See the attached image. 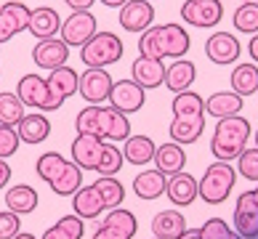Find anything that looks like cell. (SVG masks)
I'll return each instance as SVG.
<instances>
[{
    "instance_id": "cell-37",
    "label": "cell",
    "mask_w": 258,
    "mask_h": 239,
    "mask_svg": "<svg viewBox=\"0 0 258 239\" xmlns=\"http://www.w3.org/2000/svg\"><path fill=\"white\" fill-rule=\"evenodd\" d=\"M24 117V104L16 93H0V125H19Z\"/></svg>"
},
{
    "instance_id": "cell-8",
    "label": "cell",
    "mask_w": 258,
    "mask_h": 239,
    "mask_svg": "<svg viewBox=\"0 0 258 239\" xmlns=\"http://www.w3.org/2000/svg\"><path fill=\"white\" fill-rule=\"evenodd\" d=\"M181 19L200 30H210L224 19V3L221 0H184Z\"/></svg>"
},
{
    "instance_id": "cell-40",
    "label": "cell",
    "mask_w": 258,
    "mask_h": 239,
    "mask_svg": "<svg viewBox=\"0 0 258 239\" xmlns=\"http://www.w3.org/2000/svg\"><path fill=\"white\" fill-rule=\"evenodd\" d=\"M200 234H203V239H242L234 228H229L226 221H221V218H210V221H205V226L200 228Z\"/></svg>"
},
{
    "instance_id": "cell-34",
    "label": "cell",
    "mask_w": 258,
    "mask_h": 239,
    "mask_svg": "<svg viewBox=\"0 0 258 239\" xmlns=\"http://www.w3.org/2000/svg\"><path fill=\"white\" fill-rule=\"evenodd\" d=\"M170 109H173V117H205V101L195 91L176 93Z\"/></svg>"
},
{
    "instance_id": "cell-36",
    "label": "cell",
    "mask_w": 258,
    "mask_h": 239,
    "mask_svg": "<svg viewBox=\"0 0 258 239\" xmlns=\"http://www.w3.org/2000/svg\"><path fill=\"white\" fill-rule=\"evenodd\" d=\"M93 186H96V191L101 194L104 205H107L109 210H112V207H120L122 199H125V186H122L114 176H101Z\"/></svg>"
},
{
    "instance_id": "cell-29",
    "label": "cell",
    "mask_w": 258,
    "mask_h": 239,
    "mask_svg": "<svg viewBox=\"0 0 258 239\" xmlns=\"http://www.w3.org/2000/svg\"><path fill=\"white\" fill-rule=\"evenodd\" d=\"M16 133L24 143H43L51 133V122L45 114H24L16 125Z\"/></svg>"
},
{
    "instance_id": "cell-33",
    "label": "cell",
    "mask_w": 258,
    "mask_h": 239,
    "mask_svg": "<svg viewBox=\"0 0 258 239\" xmlns=\"http://www.w3.org/2000/svg\"><path fill=\"white\" fill-rule=\"evenodd\" d=\"M229 83H232V91L240 93V96L258 93V66L255 64H240V66H234Z\"/></svg>"
},
{
    "instance_id": "cell-50",
    "label": "cell",
    "mask_w": 258,
    "mask_h": 239,
    "mask_svg": "<svg viewBox=\"0 0 258 239\" xmlns=\"http://www.w3.org/2000/svg\"><path fill=\"white\" fill-rule=\"evenodd\" d=\"M253 191H255V199H258V186H255V189H253Z\"/></svg>"
},
{
    "instance_id": "cell-28",
    "label": "cell",
    "mask_w": 258,
    "mask_h": 239,
    "mask_svg": "<svg viewBox=\"0 0 258 239\" xmlns=\"http://www.w3.org/2000/svg\"><path fill=\"white\" fill-rule=\"evenodd\" d=\"M122 143H125V146H122V157H125L131 165H149V162L155 160L157 143L149 136H128Z\"/></svg>"
},
{
    "instance_id": "cell-42",
    "label": "cell",
    "mask_w": 258,
    "mask_h": 239,
    "mask_svg": "<svg viewBox=\"0 0 258 239\" xmlns=\"http://www.w3.org/2000/svg\"><path fill=\"white\" fill-rule=\"evenodd\" d=\"M19 133L11 128V125H0V160H8L16 154L19 149Z\"/></svg>"
},
{
    "instance_id": "cell-22",
    "label": "cell",
    "mask_w": 258,
    "mask_h": 239,
    "mask_svg": "<svg viewBox=\"0 0 258 239\" xmlns=\"http://www.w3.org/2000/svg\"><path fill=\"white\" fill-rule=\"evenodd\" d=\"M72 207H75V215H80L83 221H91V218H99L107 205H104L101 194L96 191V186H80L78 191L72 194Z\"/></svg>"
},
{
    "instance_id": "cell-7",
    "label": "cell",
    "mask_w": 258,
    "mask_h": 239,
    "mask_svg": "<svg viewBox=\"0 0 258 239\" xmlns=\"http://www.w3.org/2000/svg\"><path fill=\"white\" fill-rule=\"evenodd\" d=\"M139 231L136 215L125 207H112L107 218L99 223V228L93 231V239H133Z\"/></svg>"
},
{
    "instance_id": "cell-27",
    "label": "cell",
    "mask_w": 258,
    "mask_h": 239,
    "mask_svg": "<svg viewBox=\"0 0 258 239\" xmlns=\"http://www.w3.org/2000/svg\"><path fill=\"white\" fill-rule=\"evenodd\" d=\"M157 165L160 173H165V176H176L184 170L186 165V154H184V149H181V143H162V146H157L155 151V160H152Z\"/></svg>"
},
{
    "instance_id": "cell-30",
    "label": "cell",
    "mask_w": 258,
    "mask_h": 239,
    "mask_svg": "<svg viewBox=\"0 0 258 239\" xmlns=\"http://www.w3.org/2000/svg\"><path fill=\"white\" fill-rule=\"evenodd\" d=\"M242 96L234 91H224V93H213L205 101V114H213V117H232V114H240L242 109Z\"/></svg>"
},
{
    "instance_id": "cell-3",
    "label": "cell",
    "mask_w": 258,
    "mask_h": 239,
    "mask_svg": "<svg viewBox=\"0 0 258 239\" xmlns=\"http://www.w3.org/2000/svg\"><path fill=\"white\" fill-rule=\"evenodd\" d=\"M35 170L59 197H72L75 191L83 186V170L75 165V162L64 160L59 151H45V154L37 160Z\"/></svg>"
},
{
    "instance_id": "cell-5",
    "label": "cell",
    "mask_w": 258,
    "mask_h": 239,
    "mask_svg": "<svg viewBox=\"0 0 258 239\" xmlns=\"http://www.w3.org/2000/svg\"><path fill=\"white\" fill-rule=\"evenodd\" d=\"M122 40L114 32H96L85 45H80V61L85 66L107 69L109 64L122 59Z\"/></svg>"
},
{
    "instance_id": "cell-12",
    "label": "cell",
    "mask_w": 258,
    "mask_h": 239,
    "mask_svg": "<svg viewBox=\"0 0 258 239\" xmlns=\"http://www.w3.org/2000/svg\"><path fill=\"white\" fill-rule=\"evenodd\" d=\"M30 14H32V8L19 3V0H8V3L0 6V45L27 30Z\"/></svg>"
},
{
    "instance_id": "cell-49",
    "label": "cell",
    "mask_w": 258,
    "mask_h": 239,
    "mask_svg": "<svg viewBox=\"0 0 258 239\" xmlns=\"http://www.w3.org/2000/svg\"><path fill=\"white\" fill-rule=\"evenodd\" d=\"M14 239H37V236H35V234H27V231H19Z\"/></svg>"
},
{
    "instance_id": "cell-2",
    "label": "cell",
    "mask_w": 258,
    "mask_h": 239,
    "mask_svg": "<svg viewBox=\"0 0 258 239\" xmlns=\"http://www.w3.org/2000/svg\"><path fill=\"white\" fill-rule=\"evenodd\" d=\"M75 128H78V133H91V136H99L104 141H120V143L131 136L128 114H122L114 107H99V104L85 107L75 120Z\"/></svg>"
},
{
    "instance_id": "cell-51",
    "label": "cell",
    "mask_w": 258,
    "mask_h": 239,
    "mask_svg": "<svg viewBox=\"0 0 258 239\" xmlns=\"http://www.w3.org/2000/svg\"><path fill=\"white\" fill-rule=\"evenodd\" d=\"M255 146H258V133H255Z\"/></svg>"
},
{
    "instance_id": "cell-45",
    "label": "cell",
    "mask_w": 258,
    "mask_h": 239,
    "mask_svg": "<svg viewBox=\"0 0 258 239\" xmlns=\"http://www.w3.org/2000/svg\"><path fill=\"white\" fill-rule=\"evenodd\" d=\"M8 181H11V165L6 160H0V189L8 186Z\"/></svg>"
},
{
    "instance_id": "cell-24",
    "label": "cell",
    "mask_w": 258,
    "mask_h": 239,
    "mask_svg": "<svg viewBox=\"0 0 258 239\" xmlns=\"http://www.w3.org/2000/svg\"><path fill=\"white\" fill-rule=\"evenodd\" d=\"M27 30H30L35 37H40V40H48V37H56L61 30V19L59 14L53 11L48 6H40L35 8L30 14V24H27Z\"/></svg>"
},
{
    "instance_id": "cell-31",
    "label": "cell",
    "mask_w": 258,
    "mask_h": 239,
    "mask_svg": "<svg viewBox=\"0 0 258 239\" xmlns=\"http://www.w3.org/2000/svg\"><path fill=\"white\" fill-rule=\"evenodd\" d=\"M6 207L16 215H27L37 207V191L27 184H19V186H11L6 191Z\"/></svg>"
},
{
    "instance_id": "cell-44",
    "label": "cell",
    "mask_w": 258,
    "mask_h": 239,
    "mask_svg": "<svg viewBox=\"0 0 258 239\" xmlns=\"http://www.w3.org/2000/svg\"><path fill=\"white\" fill-rule=\"evenodd\" d=\"M67 6L72 8V11H91V6L96 3V0H64Z\"/></svg>"
},
{
    "instance_id": "cell-39",
    "label": "cell",
    "mask_w": 258,
    "mask_h": 239,
    "mask_svg": "<svg viewBox=\"0 0 258 239\" xmlns=\"http://www.w3.org/2000/svg\"><path fill=\"white\" fill-rule=\"evenodd\" d=\"M122 149L112 146V143H104V151H101V160H99V173L101 176H117L120 168H122Z\"/></svg>"
},
{
    "instance_id": "cell-10",
    "label": "cell",
    "mask_w": 258,
    "mask_h": 239,
    "mask_svg": "<svg viewBox=\"0 0 258 239\" xmlns=\"http://www.w3.org/2000/svg\"><path fill=\"white\" fill-rule=\"evenodd\" d=\"M112 74L107 69H96V66H88L80 80H78V93L83 96L88 104H101L109 99V91H112Z\"/></svg>"
},
{
    "instance_id": "cell-4",
    "label": "cell",
    "mask_w": 258,
    "mask_h": 239,
    "mask_svg": "<svg viewBox=\"0 0 258 239\" xmlns=\"http://www.w3.org/2000/svg\"><path fill=\"white\" fill-rule=\"evenodd\" d=\"M250 120L240 117V114H232V117H221V122L213 130V141H210V149H213L216 160H234L240 157V151L245 149L247 138H250Z\"/></svg>"
},
{
    "instance_id": "cell-13",
    "label": "cell",
    "mask_w": 258,
    "mask_h": 239,
    "mask_svg": "<svg viewBox=\"0 0 258 239\" xmlns=\"http://www.w3.org/2000/svg\"><path fill=\"white\" fill-rule=\"evenodd\" d=\"M144 99H147V91L136 80H120L112 85L107 101H109V107L120 109L122 114H133L144 107Z\"/></svg>"
},
{
    "instance_id": "cell-53",
    "label": "cell",
    "mask_w": 258,
    "mask_h": 239,
    "mask_svg": "<svg viewBox=\"0 0 258 239\" xmlns=\"http://www.w3.org/2000/svg\"><path fill=\"white\" fill-rule=\"evenodd\" d=\"M152 3H155V0H152Z\"/></svg>"
},
{
    "instance_id": "cell-41",
    "label": "cell",
    "mask_w": 258,
    "mask_h": 239,
    "mask_svg": "<svg viewBox=\"0 0 258 239\" xmlns=\"http://www.w3.org/2000/svg\"><path fill=\"white\" fill-rule=\"evenodd\" d=\"M237 160H240L237 162L240 176H245L247 181H258V146L255 149H242Z\"/></svg>"
},
{
    "instance_id": "cell-48",
    "label": "cell",
    "mask_w": 258,
    "mask_h": 239,
    "mask_svg": "<svg viewBox=\"0 0 258 239\" xmlns=\"http://www.w3.org/2000/svg\"><path fill=\"white\" fill-rule=\"evenodd\" d=\"M101 3L107 6V8H120V6H125L128 0H101Z\"/></svg>"
},
{
    "instance_id": "cell-18",
    "label": "cell",
    "mask_w": 258,
    "mask_h": 239,
    "mask_svg": "<svg viewBox=\"0 0 258 239\" xmlns=\"http://www.w3.org/2000/svg\"><path fill=\"white\" fill-rule=\"evenodd\" d=\"M67 59H70V45L61 37H48L32 48V61L43 69H59L67 64Z\"/></svg>"
},
{
    "instance_id": "cell-47",
    "label": "cell",
    "mask_w": 258,
    "mask_h": 239,
    "mask_svg": "<svg viewBox=\"0 0 258 239\" xmlns=\"http://www.w3.org/2000/svg\"><path fill=\"white\" fill-rule=\"evenodd\" d=\"M178 239H203V234H200V228H186Z\"/></svg>"
},
{
    "instance_id": "cell-43",
    "label": "cell",
    "mask_w": 258,
    "mask_h": 239,
    "mask_svg": "<svg viewBox=\"0 0 258 239\" xmlns=\"http://www.w3.org/2000/svg\"><path fill=\"white\" fill-rule=\"evenodd\" d=\"M19 231H22L19 215L11 213V210H3V213H0V239H14Z\"/></svg>"
},
{
    "instance_id": "cell-20",
    "label": "cell",
    "mask_w": 258,
    "mask_h": 239,
    "mask_svg": "<svg viewBox=\"0 0 258 239\" xmlns=\"http://www.w3.org/2000/svg\"><path fill=\"white\" fill-rule=\"evenodd\" d=\"M165 194L173 205L178 207H186L192 205L195 199L200 197V184L189 176V173H176V176H168V186H165Z\"/></svg>"
},
{
    "instance_id": "cell-46",
    "label": "cell",
    "mask_w": 258,
    "mask_h": 239,
    "mask_svg": "<svg viewBox=\"0 0 258 239\" xmlns=\"http://www.w3.org/2000/svg\"><path fill=\"white\" fill-rule=\"evenodd\" d=\"M247 51H250V59L258 64V32H255V37L250 40V45H247Z\"/></svg>"
},
{
    "instance_id": "cell-38",
    "label": "cell",
    "mask_w": 258,
    "mask_h": 239,
    "mask_svg": "<svg viewBox=\"0 0 258 239\" xmlns=\"http://www.w3.org/2000/svg\"><path fill=\"white\" fill-rule=\"evenodd\" d=\"M232 22H234V30H237V32L255 35V32H258V3H255V0H250V3H242V6L234 11Z\"/></svg>"
},
{
    "instance_id": "cell-16",
    "label": "cell",
    "mask_w": 258,
    "mask_h": 239,
    "mask_svg": "<svg viewBox=\"0 0 258 239\" xmlns=\"http://www.w3.org/2000/svg\"><path fill=\"white\" fill-rule=\"evenodd\" d=\"M101 151H104V138L91 136V133H78V138L72 141V162L80 170H96Z\"/></svg>"
},
{
    "instance_id": "cell-6",
    "label": "cell",
    "mask_w": 258,
    "mask_h": 239,
    "mask_svg": "<svg viewBox=\"0 0 258 239\" xmlns=\"http://www.w3.org/2000/svg\"><path fill=\"white\" fill-rule=\"evenodd\" d=\"M234 184H237L234 168L224 160H216L213 165L205 170L203 181H200V197H203L208 205H221V202H226V197L232 194Z\"/></svg>"
},
{
    "instance_id": "cell-15",
    "label": "cell",
    "mask_w": 258,
    "mask_h": 239,
    "mask_svg": "<svg viewBox=\"0 0 258 239\" xmlns=\"http://www.w3.org/2000/svg\"><path fill=\"white\" fill-rule=\"evenodd\" d=\"M120 27L125 32H144L155 22V6L152 0H128L120 6Z\"/></svg>"
},
{
    "instance_id": "cell-11",
    "label": "cell",
    "mask_w": 258,
    "mask_h": 239,
    "mask_svg": "<svg viewBox=\"0 0 258 239\" xmlns=\"http://www.w3.org/2000/svg\"><path fill=\"white\" fill-rule=\"evenodd\" d=\"M234 231L242 239L258 236V199L255 191H242L234 205Z\"/></svg>"
},
{
    "instance_id": "cell-17",
    "label": "cell",
    "mask_w": 258,
    "mask_h": 239,
    "mask_svg": "<svg viewBox=\"0 0 258 239\" xmlns=\"http://www.w3.org/2000/svg\"><path fill=\"white\" fill-rule=\"evenodd\" d=\"M16 96L22 99L24 107H35L43 112H51V96H48V83H45L40 74H24L19 80Z\"/></svg>"
},
{
    "instance_id": "cell-54",
    "label": "cell",
    "mask_w": 258,
    "mask_h": 239,
    "mask_svg": "<svg viewBox=\"0 0 258 239\" xmlns=\"http://www.w3.org/2000/svg\"><path fill=\"white\" fill-rule=\"evenodd\" d=\"M255 3H258V0H255Z\"/></svg>"
},
{
    "instance_id": "cell-9",
    "label": "cell",
    "mask_w": 258,
    "mask_h": 239,
    "mask_svg": "<svg viewBox=\"0 0 258 239\" xmlns=\"http://www.w3.org/2000/svg\"><path fill=\"white\" fill-rule=\"evenodd\" d=\"M61 40L67 45H85L91 40L93 35H96V16H93L91 11H72V16H67L61 22Z\"/></svg>"
},
{
    "instance_id": "cell-52",
    "label": "cell",
    "mask_w": 258,
    "mask_h": 239,
    "mask_svg": "<svg viewBox=\"0 0 258 239\" xmlns=\"http://www.w3.org/2000/svg\"><path fill=\"white\" fill-rule=\"evenodd\" d=\"M152 239H160V236H152Z\"/></svg>"
},
{
    "instance_id": "cell-25",
    "label": "cell",
    "mask_w": 258,
    "mask_h": 239,
    "mask_svg": "<svg viewBox=\"0 0 258 239\" xmlns=\"http://www.w3.org/2000/svg\"><path fill=\"white\" fill-rule=\"evenodd\" d=\"M165 186H168V176L160 173V170H144V173L133 178V194L139 199H147V202L165 194Z\"/></svg>"
},
{
    "instance_id": "cell-14",
    "label": "cell",
    "mask_w": 258,
    "mask_h": 239,
    "mask_svg": "<svg viewBox=\"0 0 258 239\" xmlns=\"http://www.w3.org/2000/svg\"><path fill=\"white\" fill-rule=\"evenodd\" d=\"M78 80H80V74L67 64L59 66V69H51L48 80H45L48 83V96H51V112H56L70 96L78 93Z\"/></svg>"
},
{
    "instance_id": "cell-1",
    "label": "cell",
    "mask_w": 258,
    "mask_h": 239,
    "mask_svg": "<svg viewBox=\"0 0 258 239\" xmlns=\"http://www.w3.org/2000/svg\"><path fill=\"white\" fill-rule=\"evenodd\" d=\"M189 32L181 24H157L147 27L139 37V51L147 59H184L189 53Z\"/></svg>"
},
{
    "instance_id": "cell-19",
    "label": "cell",
    "mask_w": 258,
    "mask_h": 239,
    "mask_svg": "<svg viewBox=\"0 0 258 239\" xmlns=\"http://www.w3.org/2000/svg\"><path fill=\"white\" fill-rule=\"evenodd\" d=\"M205 53L213 64H232L240 59V40L232 32H213L205 40Z\"/></svg>"
},
{
    "instance_id": "cell-26",
    "label": "cell",
    "mask_w": 258,
    "mask_h": 239,
    "mask_svg": "<svg viewBox=\"0 0 258 239\" xmlns=\"http://www.w3.org/2000/svg\"><path fill=\"white\" fill-rule=\"evenodd\" d=\"M186 231V218L178 210H162L152 218V234L160 239H178Z\"/></svg>"
},
{
    "instance_id": "cell-21",
    "label": "cell",
    "mask_w": 258,
    "mask_h": 239,
    "mask_svg": "<svg viewBox=\"0 0 258 239\" xmlns=\"http://www.w3.org/2000/svg\"><path fill=\"white\" fill-rule=\"evenodd\" d=\"M131 72H133V80L144 91L160 88L162 80H165V64H162V59H147V56H141V59L133 61Z\"/></svg>"
},
{
    "instance_id": "cell-32",
    "label": "cell",
    "mask_w": 258,
    "mask_h": 239,
    "mask_svg": "<svg viewBox=\"0 0 258 239\" xmlns=\"http://www.w3.org/2000/svg\"><path fill=\"white\" fill-rule=\"evenodd\" d=\"M205 117H173L170 122V138L176 143H195L203 136Z\"/></svg>"
},
{
    "instance_id": "cell-23",
    "label": "cell",
    "mask_w": 258,
    "mask_h": 239,
    "mask_svg": "<svg viewBox=\"0 0 258 239\" xmlns=\"http://www.w3.org/2000/svg\"><path fill=\"white\" fill-rule=\"evenodd\" d=\"M195 77H197L195 61L176 59L170 66H165V80H162V85H165V88H170L173 93H181V91H189V88H192Z\"/></svg>"
},
{
    "instance_id": "cell-35",
    "label": "cell",
    "mask_w": 258,
    "mask_h": 239,
    "mask_svg": "<svg viewBox=\"0 0 258 239\" xmlns=\"http://www.w3.org/2000/svg\"><path fill=\"white\" fill-rule=\"evenodd\" d=\"M85 223L80 215H64L61 221H56L48 231L43 234V239H83Z\"/></svg>"
}]
</instances>
